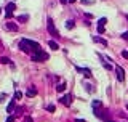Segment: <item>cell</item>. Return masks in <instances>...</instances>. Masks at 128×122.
Returning a JSON list of instances; mask_svg holds the SVG:
<instances>
[{"label":"cell","mask_w":128,"mask_h":122,"mask_svg":"<svg viewBox=\"0 0 128 122\" xmlns=\"http://www.w3.org/2000/svg\"><path fill=\"white\" fill-rule=\"evenodd\" d=\"M61 103L64 104V106H70V104H72V95H64V96L61 98Z\"/></svg>","instance_id":"5"},{"label":"cell","mask_w":128,"mask_h":122,"mask_svg":"<svg viewBox=\"0 0 128 122\" xmlns=\"http://www.w3.org/2000/svg\"><path fill=\"white\" fill-rule=\"evenodd\" d=\"M74 26H75V24H74V21H72V19L66 21V28H67V29H74Z\"/></svg>","instance_id":"16"},{"label":"cell","mask_w":128,"mask_h":122,"mask_svg":"<svg viewBox=\"0 0 128 122\" xmlns=\"http://www.w3.org/2000/svg\"><path fill=\"white\" fill-rule=\"evenodd\" d=\"M115 72H117V79H119V82H123V80H125V71H123V67L117 66Z\"/></svg>","instance_id":"4"},{"label":"cell","mask_w":128,"mask_h":122,"mask_svg":"<svg viewBox=\"0 0 128 122\" xmlns=\"http://www.w3.org/2000/svg\"><path fill=\"white\" fill-rule=\"evenodd\" d=\"M48 45H50V48H51V50H59V45L55 42V40H50Z\"/></svg>","instance_id":"12"},{"label":"cell","mask_w":128,"mask_h":122,"mask_svg":"<svg viewBox=\"0 0 128 122\" xmlns=\"http://www.w3.org/2000/svg\"><path fill=\"white\" fill-rule=\"evenodd\" d=\"M127 109H128V106H127Z\"/></svg>","instance_id":"35"},{"label":"cell","mask_w":128,"mask_h":122,"mask_svg":"<svg viewBox=\"0 0 128 122\" xmlns=\"http://www.w3.org/2000/svg\"><path fill=\"white\" fill-rule=\"evenodd\" d=\"M80 2H82L83 5H91V3H93L91 0H80Z\"/></svg>","instance_id":"23"},{"label":"cell","mask_w":128,"mask_h":122,"mask_svg":"<svg viewBox=\"0 0 128 122\" xmlns=\"http://www.w3.org/2000/svg\"><path fill=\"white\" fill-rule=\"evenodd\" d=\"M103 66H104V67H106V69H112V66H110V64H109V63H103Z\"/></svg>","instance_id":"26"},{"label":"cell","mask_w":128,"mask_h":122,"mask_svg":"<svg viewBox=\"0 0 128 122\" xmlns=\"http://www.w3.org/2000/svg\"><path fill=\"white\" fill-rule=\"evenodd\" d=\"M19 48H21L24 53H31V55H34L35 52H39V50H40V45L37 42H34V40L22 39L21 42H19Z\"/></svg>","instance_id":"1"},{"label":"cell","mask_w":128,"mask_h":122,"mask_svg":"<svg viewBox=\"0 0 128 122\" xmlns=\"http://www.w3.org/2000/svg\"><path fill=\"white\" fill-rule=\"evenodd\" d=\"M46 109H48L50 113H55V111H56V108L53 106V104H50V106H46Z\"/></svg>","instance_id":"21"},{"label":"cell","mask_w":128,"mask_h":122,"mask_svg":"<svg viewBox=\"0 0 128 122\" xmlns=\"http://www.w3.org/2000/svg\"><path fill=\"white\" fill-rule=\"evenodd\" d=\"M18 19L19 23H26V21H29V15H21V16H18Z\"/></svg>","instance_id":"13"},{"label":"cell","mask_w":128,"mask_h":122,"mask_svg":"<svg viewBox=\"0 0 128 122\" xmlns=\"http://www.w3.org/2000/svg\"><path fill=\"white\" fill-rule=\"evenodd\" d=\"M6 122H15V116H8L6 117Z\"/></svg>","instance_id":"25"},{"label":"cell","mask_w":128,"mask_h":122,"mask_svg":"<svg viewBox=\"0 0 128 122\" xmlns=\"http://www.w3.org/2000/svg\"><path fill=\"white\" fill-rule=\"evenodd\" d=\"M93 42L101 43V45H104V47L107 45V42H106V40H104V39H101V37H98V35H95V37H93Z\"/></svg>","instance_id":"10"},{"label":"cell","mask_w":128,"mask_h":122,"mask_svg":"<svg viewBox=\"0 0 128 122\" xmlns=\"http://www.w3.org/2000/svg\"><path fill=\"white\" fill-rule=\"evenodd\" d=\"M15 108H16V100H13V101H10V103H8L6 111H8V113H13V111H15Z\"/></svg>","instance_id":"7"},{"label":"cell","mask_w":128,"mask_h":122,"mask_svg":"<svg viewBox=\"0 0 128 122\" xmlns=\"http://www.w3.org/2000/svg\"><path fill=\"white\" fill-rule=\"evenodd\" d=\"M21 98H22V93H21V92H16V93H15V100H21Z\"/></svg>","instance_id":"20"},{"label":"cell","mask_w":128,"mask_h":122,"mask_svg":"<svg viewBox=\"0 0 128 122\" xmlns=\"http://www.w3.org/2000/svg\"><path fill=\"white\" fill-rule=\"evenodd\" d=\"M93 108H103V103H101L99 100H95L93 101Z\"/></svg>","instance_id":"17"},{"label":"cell","mask_w":128,"mask_h":122,"mask_svg":"<svg viewBox=\"0 0 128 122\" xmlns=\"http://www.w3.org/2000/svg\"><path fill=\"white\" fill-rule=\"evenodd\" d=\"M122 56H123L125 60H128V50H123V52H122Z\"/></svg>","instance_id":"24"},{"label":"cell","mask_w":128,"mask_h":122,"mask_svg":"<svg viewBox=\"0 0 128 122\" xmlns=\"http://www.w3.org/2000/svg\"><path fill=\"white\" fill-rule=\"evenodd\" d=\"M26 95H27V96H35V95H37V89H35V87H29V90H27Z\"/></svg>","instance_id":"11"},{"label":"cell","mask_w":128,"mask_h":122,"mask_svg":"<svg viewBox=\"0 0 128 122\" xmlns=\"http://www.w3.org/2000/svg\"><path fill=\"white\" fill-rule=\"evenodd\" d=\"M26 122H34V121L31 119V117H26Z\"/></svg>","instance_id":"30"},{"label":"cell","mask_w":128,"mask_h":122,"mask_svg":"<svg viewBox=\"0 0 128 122\" xmlns=\"http://www.w3.org/2000/svg\"><path fill=\"white\" fill-rule=\"evenodd\" d=\"M6 13H13V11H15V10H16V3L15 2H11V3H8V5H6Z\"/></svg>","instance_id":"8"},{"label":"cell","mask_w":128,"mask_h":122,"mask_svg":"<svg viewBox=\"0 0 128 122\" xmlns=\"http://www.w3.org/2000/svg\"><path fill=\"white\" fill-rule=\"evenodd\" d=\"M69 2H70V3H74V2H77V0H69Z\"/></svg>","instance_id":"32"},{"label":"cell","mask_w":128,"mask_h":122,"mask_svg":"<svg viewBox=\"0 0 128 122\" xmlns=\"http://www.w3.org/2000/svg\"><path fill=\"white\" fill-rule=\"evenodd\" d=\"M74 122H86V121H83V119H75Z\"/></svg>","instance_id":"29"},{"label":"cell","mask_w":128,"mask_h":122,"mask_svg":"<svg viewBox=\"0 0 128 122\" xmlns=\"http://www.w3.org/2000/svg\"><path fill=\"white\" fill-rule=\"evenodd\" d=\"M31 60L34 61V63H42V61H46V60H48V53L42 52V48H40L39 52H35L34 55H31Z\"/></svg>","instance_id":"2"},{"label":"cell","mask_w":128,"mask_h":122,"mask_svg":"<svg viewBox=\"0 0 128 122\" xmlns=\"http://www.w3.org/2000/svg\"><path fill=\"white\" fill-rule=\"evenodd\" d=\"M122 39H125V40H128V30H127V32H123V34H122Z\"/></svg>","instance_id":"27"},{"label":"cell","mask_w":128,"mask_h":122,"mask_svg":"<svg viewBox=\"0 0 128 122\" xmlns=\"http://www.w3.org/2000/svg\"><path fill=\"white\" fill-rule=\"evenodd\" d=\"M46 28H48V32L51 34L53 37H59V32L56 30V28H55V23H53V19H51V18H48V19H46Z\"/></svg>","instance_id":"3"},{"label":"cell","mask_w":128,"mask_h":122,"mask_svg":"<svg viewBox=\"0 0 128 122\" xmlns=\"http://www.w3.org/2000/svg\"><path fill=\"white\" fill-rule=\"evenodd\" d=\"M5 28L8 29V30H15V32L18 30V26H16L15 23H5Z\"/></svg>","instance_id":"9"},{"label":"cell","mask_w":128,"mask_h":122,"mask_svg":"<svg viewBox=\"0 0 128 122\" xmlns=\"http://www.w3.org/2000/svg\"><path fill=\"white\" fill-rule=\"evenodd\" d=\"M56 90H58L59 93H61V92H64V90H66V84H64V82H61L58 87H56Z\"/></svg>","instance_id":"15"},{"label":"cell","mask_w":128,"mask_h":122,"mask_svg":"<svg viewBox=\"0 0 128 122\" xmlns=\"http://www.w3.org/2000/svg\"><path fill=\"white\" fill-rule=\"evenodd\" d=\"M107 23V18H101L99 21H98V26H104Z\"/></svg>","instance_id":"19"},{"label":"cell","mask_w":128,"mask_h":122,"mask_svg":"<svg viewBox=\"0 0 128 122\" xmlns=\"http://www.w3.org/2000/svg\"><path fill=\"white\" fill-rule=\"evenodd\" d=\"M0 63L2 64H11V60L6 58V56H2V58H0Z\"/></svg>","instance_id":"14"},{"label":"cell","mask_w":128,"mask_h":122,"mask_svg":"<svg viewBox=\"0 0 128 122\" xmlns=\"http://www.w3.org/2000/svg\"><path fill=\"white\" fill-rule=\"evenodd\" d=\"M59 2H61L63 5H66V3H67V0H59Z\"/></svg>","instance_id":"31"},{"label":"cell","mask_w":128,"mask_h":122,"mask_svg":"<svg viewBox=\"0 0 128 122\" xmlns=\"http://www.w3.org/2000/svg\"><path fill=\"white\" fill-rule=\"evenodd\" d=\"M104 26H98V34H104Z\"/></svg>","instance_id":"22"},{"label":"cell","mask_w":128,"mask_h":122,"mask_svg":"<svg viewBox=\"0 0 128 122\" xmlns=\"http://www.w3.org/2000/svg\"><path fill=\"white\" fill-rule=\"evenodd\" d=\"M77 71H79V72H82L85 77H91V76H93L91 71H90V69H85V67H77Z\"/></svg>","instance_id":"6"},{"label":"cell","mask_w":128,"mask_h":122,"mask_svg":"<svg viewBox=\"0 0 128 122\" xmlns=\"http://www.w3.org/2000/svg\"><path fill=\"white\" fill-rule=\"evenodd\" d=\"M127 21H128V15H127Z\"/></svg>","instance_id":"34"},{"label":"cell","mask_w":128,"mask_h":122,"mask_svg":"<svg viewBox=\"0 0 128 122\" xmlns=\"http://www.w3.org/2000/svg\"><path fill=\"white\" fill-rule=\"evenodd\" d=\"M0 15H2V8H0Z\"/></svg>","instance_id":"33"},{"label":"cell","mask_w":128,"mask_h":122,"mask_svg":"<svg viewBox=\"0 0 128 122\" xmlns=\"http://www.w3.org/2000/svg\"><path fill=\"white\" fill-rule=\"evenodd\" d=\"M85 87H86V92H90V93H91V92H95V87H93L91 84H86Z\"/></svg>","instance_id":"18"},{"label":"cell","mask_w":128,"mask_h":122,"mask_svg":"<svg viewBox=\"0 0 128 122\" xmlns=\"http://www.w3.org/2000/svg\"><path fill=\"white\" fill-rule=\"evenodd\" d=\"M21 113H22V108H18V111H16V116H21Z\"/></svg>","instance_id":"28"}]
</instances>
